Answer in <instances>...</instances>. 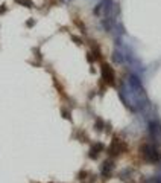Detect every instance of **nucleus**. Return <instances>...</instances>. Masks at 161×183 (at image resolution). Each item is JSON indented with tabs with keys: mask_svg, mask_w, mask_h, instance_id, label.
Returning a JSON list of instances; mask_svg holds the SVG:
<instances>
[{
	"mask_svg": "<svg viewBox=\"0 0 161 183\" xmlns=\"http://www.w3.org/2000/svg\"><path fill=\"white\" fill-rule=\"evenodd\" d=\"M140 151H141V156L144 157V160L149 162V163H157V162H160V160H161L158 148L155 147L154 143H143Z\"/></svg>",
	"mask_w": 161,
	"mask_h": 183,
	"instance_id": "f257e3e1",
	"label": "nucleus"
},
{
	"mask_svg": "<svg viewBox=\"0 0 161 183\" xmlns=\"http://www.w3.org/2000/svg\"><path fill=\"white\" fill-rule=\"evenodd\" d=\"M101 75H102V79L106 84L114 86V70H112V67L108 63H102V66H101Z\"/></svg>",
	"mask_w": 161,
	"mask_h": 183,
	"instance_id": "f03ea898",
	"label": "nucleus"
},
{
	"mask_svg": "<svg viewBox=\"0 0 161 183\" xmlns=\"http://www.w3.org/2000/svg\"><path fill=\"white\" fill-rule=\"evenodd\" d=\"M114 2V0H99V2L94 5L93 8V15L94 17H103L106 9H108V6Z\"/></svg>",
	"mask_w": 161,
	"mask_h": 183,
	"instance_id": "7ed1b4c3",
	"label": "nucleus"
},
{
	"mask_svg": "<svg viewBox=\"0 0 161 183\" xmlns=\"http://www.w3.org/2000/svg\"><path fill=\"white\" fill-rule=\"evenodd\" d=\"M111 58H112V63H116V64H125V57H123L120 44H116V49L112 50Z\"/></svg>",
	"mask_w": 161,
	"mask_h": 183,
	"instance_id": "20e7f679",
	"label": "nucleus"
},
{
	"mask_svg": "<svg viewBox=\"0 0 161 183\" xmlns=\"http://www.w3.org/2000/svg\"><path fill=\"white\" fill-rule=\"evenodd\" d=\"M125 148H126V145H125V143H122L119 139H114L112 143H111V148H110V154H112V156H119Z\"/></svg>",
	"mask_w": 161,
	"mask_h": 183,
	"instance_id": "39448f33",
	"label": "nucleus"
},
{
	"mask_svg": "<svg viewBox=\"0 0 161 183\" xmlns=\"http://www.w3.org/2000/svg\"><path fill=\"white\" fill-rule=\"evenodd\" d=\"M112 168H114V163L111 159H106L105 162L102 163V168H101V174L103 175V177H108V175H111L112 172Z\"/></svg>",
	"mask_w": 161,
	"mask_h": 183,
	"instance_id": "423d86ee",
	"label": "nucleus"
},
{
	"mask_svg": "<svg viewBox=\"0 0 161 183\" xmlns=\"http://www.w3.org/2000/svg\"><path fill=\"white\" fill-rule=\"evenodd\" d=\"M101 151H103V143H94L88 151V156L91 159H97V156L101 154Z\"/></svg>",
	"mask_w": 161,
	"mask_h": 183,
	"instance_id": "0eeeda50",
	"label": "nucleus"
},
{
	"mask_svg": "<svg viewBox=\"0 0 161 183\" xmlns=\"http://www.w3.org/2000/svg\"><path fill=\"white\" fill-rule=\"evenodd\" d=\"M103 127H105V122L102 119H97L96 124H94V130H96V131H102Z\"/></svg>",
	"mask_w": 161,
	"mask_h": 183,
	"instance_id": "6e6552de",
	"label": "nucleus"
},
{
	"mask_svg": "<svg viewBox=\"0 0 161 183\" xmlns=\"http://www.w3.org/2000/svg\"><path fill=\"white\" fill-rule=\"evenodd\" d=\"M17 3H20L23 6H32V3H30L29 0H17Z\"/></svg>",
	"mask_w": 161,
	"mask_h": 183,
	"instance_id": "1a4fd4ad",
	"label": "nucleus"
},
{
	"mask_svg": "<svg viewBox=\"0 0 161 183\" xmlns=\"http://www.w3.org/2000/svg\"><path fill=\"white\" fill-rule=\"evenodd\" d=\"M73 41H75V43H78V44H82V41L79 40L78 37H73Z\"/></svg>",
	"mask_w": 161,
	"mask_h": 183,
	"instance_id": "9d476101",
	"label": "nucleus"
}]
</instances>
